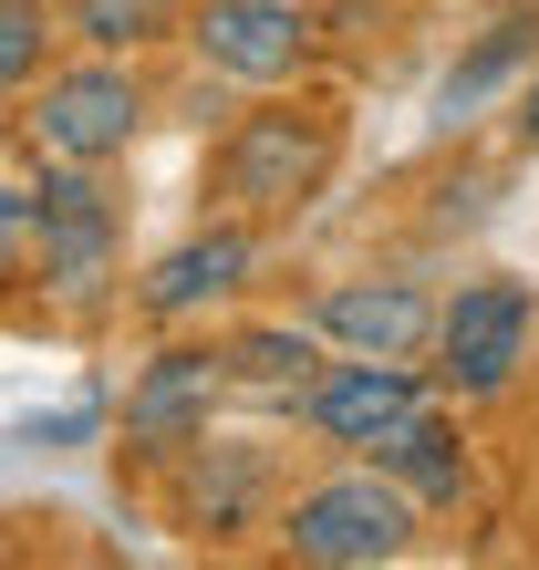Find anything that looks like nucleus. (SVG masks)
Here are the masks:
<instances>
[{
    "instance_id": "1",
    "label": "nucleus",
    "mask_w": 539,
    "mask_h": 570,
    "mask_svg": "<svg viewBox=\"0 0 539 570\" xmlns=\"http://www.w3.org/2000/svg\"><path fill=\"white\" fill-rule=\"evenodd\" d=\"M332 177H343V115L322 105L312 83L291 94H249V115H218L208 156H197V197L218 218H249L281 239L291 218H312Z\"/></svg>"
},
{
    "instance_id": "2",
    "label": "nucleus",
    "mask_w": 539,
    "mask_h": 570,
    "mask_svg": "<svg viewBox=\"0 0 539 570\" xmlns=\"http://www.w3.org/2000/svg\"><path fill=\"white\" fill-rule=\"evenodd\" d=\"M415 540H425V509L374 456H332L322 478L281 488V509H270V550L291 570H394L415 560Z\"/></svg>"
},
{
    "instance_id": "3",
    "label": "nucleus",
    "mask_w": 539,
    "mask_h": 570,
    "mask_svg": "<svg viewBox=\"0 0 539 570\" xmlns=\"http://www.w3.org/2000/svg\"><path fill=\"white\" fill-rule=\"evenodd\" d=\"M156 125V83L135 52H62L42 83L21 94V146L31 166H125Z\"/></svg>"
},
{
    "instance_id": "4",
    "label": "nucleus",
    "mask_w": 539,
    "mask_h": 570,
    "mask_svg": "<svg viewBox=\"0 0 539 570\" xmlns=\"http://www.w3.org/2000/svg\"><path fill=\"white\" fill-rule=\"evenodd\" d=\"M115 166H42L31 177V281L62 322H105L125 301V208H115Z\"/></svg>"
},
{
    "instance_id": "5",
    "label": "nucleus",
    "mask_w": 539,
    "mask_h": 570,
    "mask_svg": "<svg viewBox=\"0 0 539 570\" xmlns=\"http://www.w3.org/2000/svg\"><path fill=\"white\" fill-rule=\"evenodd\" d=\"M539 353V291L519 271H467L457 291H435V343H425V384L447 405H498V394L529 384Z\"/></svg>"
},
{
    "instance_id": "6",
    "label": "nucleus",
    "mask_w": 539,
    "mask_h": 570,
    "mask_svg": "<svg viewBox=\"0 0 539 570\" xmlns=\"http://www.w3.org/2000/svg\"><path fill=\"white\" fill-rule=\"evenodd\" d=\"M177 52L228 94H291L332 62V31H322V0H187Z\"/></svg>"
},
{
    "instance_id": "7",
    "label": "nucleus",
    "mask_w": 539,
    "mask_h": 570,
    "mask_svg": "<svg viewBox=\"0 0 539 570\" xmlns=\"http://www.w3.org/2000/svg\"><path fill=\"white\" fill-rule=\"evenodd\" d=\"M218 415H228L218 332H166V343L125 374V405H115V456L156 478V466H166V456H187Z\"/></svg>"
},
{
    "instance_id": "8",
    "label": "nucleus",
    "mask_w": 539,
    "mask_h": 570,
    "mask_svg": "<svg viewBox=\"0 0 539 570\" xmlns=\"http://www.w3.org/2000/svg\"><path fill=\"white\" fill-rule=\"evenodd\" d=\"M259 259H270V228H249V218H197L177 249H156L146 271H135V322L146 332H197L208 312H228V301H249V281H259Z\"/></svg>"
},
{
    "instance_id": "9",
    "label": "nucleus",
    "mask_w": 539,
    "mask_h": 570,
    "mask_svg": "<svg viewBox=\"0 0 539 570\" xmlns=\"http://www.w3.org/2000/svg\"><path fill=\"white\" fill-rule=\"evenodd\" d=\"M156 488H166V519L187 529V540H249V529H270V509H281V446H259V435H197L187 456H166L156 466Z\"/></svg>"
},
{
    "instance_id": "10",
    "label": "nucleus",
    "mask_w": 539,
    "mask_h": 570,
    "mask_svg": "<svg viewBox=\"0 0 539 570\" xmlns=\"http://www.w3.org/2000/svg\"><path fill=\"white\" fill-rule=\"evenodd\" d=\"M425 363H394V353H332L312 384H301L291 425L312 435L322 456H374V435H394L404 415L425 405Z\"/></svg>"
},
{
    "instance_id": "11",
    "label": "nucleus",
    "mask_w": 539,
    "mask_h": 570,
    "mask_svg": "<svg viewBox=\"0 0 539 570\" xmlns=\"http://www.w3.org/2000/svg\"><path fill=\"white\" fill-rule=\"evenodd\" d=\"M312 332L332 353H394V363H425L435 343V291L415 271H332L312 291Z\"/></svg>"
},
{
    "instance_id": "12",
    "label": "nucleus",
    "mask_w": 539,
    "mask_h": 570,
    "mask_svg": "<svg viewBox=\"0 0 539 570\" xmlns=\"http://www.w3.org/2000/svg\"><path fill=\"white\" fill-rule=\"evenodd\" d=\"M374 466L415 498L425 519H457L467 498H478V446H467V405H447V394H425L415 415H404L394 435H374Z\"/></svg>"
},
{
    "instance_id": "13",
    "label": "nucleus",
    "mask_w": 539,
    "mask_h": 570,
    "mask_svg": "<svg viewBox=\"0 0 539 570\" xmlns=\"http://www.w3.org/2000/svg\"><path fill=\"white\" fill-rule=\"evenodd\" d=\"M332 363V343L312 332V312H249V322H228L218 332V374H228V405H259V415H291L301 405V384H312Z\"/></svg>"
},
{
    "instance_id": "14",
    "label": "nucleus",
    "mask_w": 539,
    "mask_h": 570,
    "mask_svg": "<svg viewBox=\"0 0 539 570\" xmlns=\"http://www.w3.org/2000/svg\"><path fill=\"white\" fill-rule=\"evenodd\" d=\"M529 62H539V0L498 11V21L478 31V42H467V52L447 62V73H435V115H447V125H467V115L488 105V94H509V83L529 73Z\"/></svg>"
},
{
    "instance_id": "15",
    "label": "nucleus",
    "mask_w": 539,
    "mask_h": 570,
    "mask_svg": "<svg viewBox=\"0 0 539 570\" xmlns=\"http://www.w3.org/2000/svg\"><path fill=\"white\" fill-rule=\"evenodd\" d=\"M187 31V0H62V42L84 52H166Z\"/></svg>"
},
{
    "instance_id": "16",
    "label": "nucleus",
    "mask_w": 539,
    "mask_h": 570,
    "mask_svg": "<svg viewBox=\"0 0 539 570\" xmlns=\"http://www.w3.org/2000/svg\"><path fill=\"white\" fill-rule=\"evenodd\" d=\"M62 52H74L62 42V0H0V94H11V105L52 73Z\"/></svg>"
},
{
    "instance_id": "17",
    "label": "nucleus",
    "mask_w": 539,
    "mask_h": 570,
    "mask_svg": "<svg viewBox=\"0 0 539 570\" xmlns=\"http://www.w3.org/2000/svg\"><path fill=\"white\" fill-rule=\"evenodd\" d=\"M509 146H519V156H539V62L509 83Z\"/></svg>"
},
{
    "instance_id": "18",
    "label": "nucleus",
    "mask_w": 539,
    "mask_h": 570,
    "mask_svg": "<svg viewBox=\"0 0 539 570\" xmlns=\"http://www.w3.org/2000/svg\"><path fill=\"white\" fill-rule=\"evenodd\" d=\"M529 374H539V353H529Z\"/></svg>"
}]
</instances>
